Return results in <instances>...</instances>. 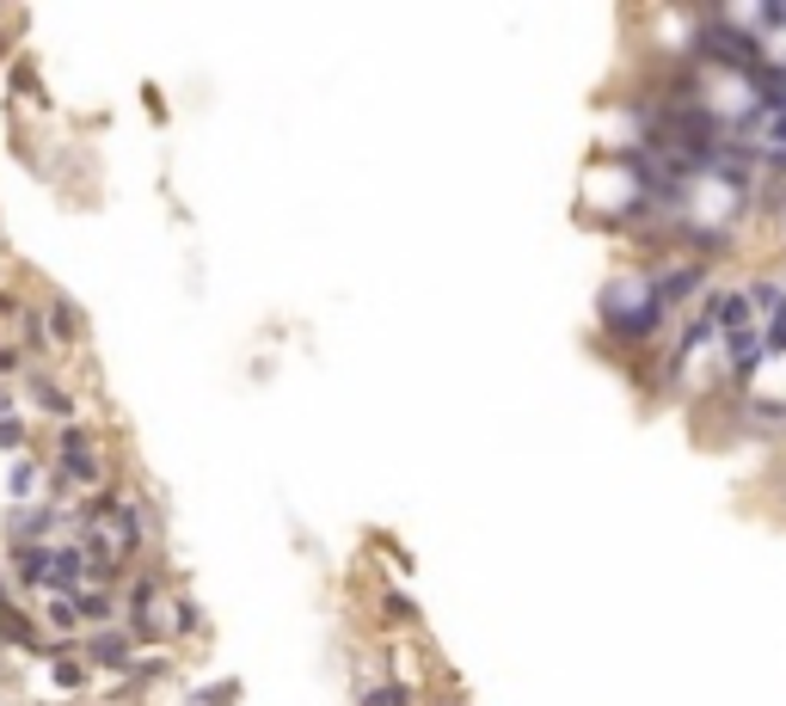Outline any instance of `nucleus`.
Listing matches in <instances>:
<instances>
[{"mask_svg":"<svg viewBox=\"0 0 786 706\" xmlns=\"http://www.w3.org/2000/svg\"><path fill=\"white\" fill-rule=\"evenodd\" d=\"M719 345H725V375H732V387H749V375L768 362V338H762V326L732 332V338H719Z\"/></svg>","mask_w":786,"mask_h":706,"instance_id":"obj_5","label":"nucleus"},{"mask_svg":"<svg viewBox=\"0 0 786 706\" xmlns=\"http://www.w3.org/2000/svg\"><path fill=\"white\" fill-rule=\"evenodd\" d=\"M81 657L93 664V676H130L135 657H142V645H135L130 626H99V633L81 640Z\"/></svg>","mask_w":786,"mask_h":706,"instance_id":"obj_1","label":"nucleus"},{"mask_svg":"<svg viewBox=\"0 0 786 706\" xmlns=\"http://www.w3.org/2000/svg\"><path fill=\"white\" fill-rule=\"evenodd\" d=\"M7 498H13V504H38V498H50V485H43V461H13V467H7Z\"/></svg>","mask_w":786,"mask_h":706,"instance_id":"obj_12","label":"nucleus"},{"mask_svg":"<svg viewBox=\"0 0 786 706\" xmlns=\"http://www.w3.org/2000/svg\"><path fill=\"white\" fill-rule=\"evenodd\" d=\"M749 307H756L762 320H780L786 314V283L780 277H756L749 283Z\"/></svg>","mask_w":786,"mask_h":706,"instance_id":"obj_14","label":"nucleus"},{"mask_svg":"<svg viewBox=\"0 0 786 706\" xmlns=\"http://www.w3.org/2000/svg\"><path fill=\"white\" fill-rule=\"evenodd\" d=\"M780 241H786V215H780Z\"/></svg>","mask_w":786,"mask_h":706,"instance_id":"obj_21","label":"nucleus"},{"mask_svg":"<svg viewBox=\"0 0 786 706\" xmlns=\"http://www.w3.org/2000/svg\"><path fill=\"white\" fill-rule=\"evenodd\" d=\"M50 676H55V688H62L68 700H86V694H93V664H86L81 652L62 657V664H50Z\"/></svg>","mask_w":786,"mask_h":706,"instance_id":"obj_13","label":"nucleus"},{"mask_svg":"<svg viewBox=\"0 0 786 706\" xmlns=\"http://www.w3.org/2000/svg\"><path fill=\"white\" fill-rule=\"evenodd\" d=\"M25 369H31V357L19 350V338H7V332H0V381H7V387H19V381H25Z\"/></svg>","mask_w":786,"mask_h":706,"instance_id":"obj_15","label":"nucleus"},{"mask_svg":"<svg viewBox=\"0 0 786 706\" xmlns=\"http://www.w3.org/2000/svg\"><path fill=\"white\" fill-rule=\"evenodd\" d=\"M31 442V418H7V424H0V449L7 454H19Z\"/></svg>","mask_w":786,"mask_h":706,"instance_id":"obj_17","label":"nucleus"},{"mask_svg":"<svg viewBox=\"0 0 786 706\" xmlns=\"http://www.w3.org/2000/svg\"><path fill=\"white\" fill-rule=\"evenodd\" d=\"M43 640H50V633H43V621L25 602H19V608H0V652L7 657H38Z\"/></svg>","mask_w":786,"mask_h":706,"instance_id":"obj_4","label":"nucleus"},{"mask_svg":"<svg viewBox=\"0 0 786 706\" xmlns=\"http://www.w3.org/2000/svg\"><path fill=\"white\" fill-rule=\"evenodd\" d=\"M43 320H50V338H55V350H62V357L86 345V314L68 301V295H50V301H43Z\"/></svg>","mask_w":786,"mask_h":706,"instance_id":"obj_8","label":"nucleus"},{"mask_svg":"<svg viewBox=\"0 0 786 706\" xmlns=\"http://www.w3.org/2000/svg\"><path fill=\"white\" fill-rule=\"evenodd\" d=\"M7 418H25V400H19V387L0 381V424H7Z\"/></svg>","mask_w":786,"mask_h":706,"instance_id":"obj_18","label":"nucleus"},{"mask_svg":"<svg viewBox=\"0 0 786 706\" xmlns=\"http://www.w3.org/2000/svg\"><path fill=\"white\" fill-rule=\"evenodd\" d=\"M50 565H55V541H7V572L25 596H50Z\"/></svg>","mask_w":786,"mask_h":706,"instance_id":"obj_2","label":"nucleus"},{"mask_svg":"<svg viewBox=\"0 0 786 706\" xmlns=\"http://www.w3.org/2000/svg\"><path fill=\"white\" fill-rule=\"evenodd\" d=\"M694 314H706V320L719 326V338L749 332V326H756V307H749V289H706Z\"/></svg>","mask_w":786,"mask_h":706,"instance_id":"obj_3","label":"nucleus"},{"mask_svg":"<svg viewBox=\"0 0 786 706\" xmlns=\"http://www.w3.org/2000/svg\"><path fill=\"white\" fill-rule=\"evenodd\" d=\"M369 602H375V614H381V626H394V633H425V614H418V602L406 596L400 584H375Z\"/></svg>","mask_w":786,"mask_h":706,"instance_id":"obj_6","label":"nucleus"},{"mask_svg":"<svg viewBox=\"0 0 786 706\" xmlns=\"http://www.w3.org/2000/svg\"><path fill=\"white\" fill-rule=\"evenodd\" d=\"M185 700H191V706H234V700H241V682L222 676V682H210V688H191Z\"/></svg>","mask_w":786,"mask_h":706,"instance_id":"obj_16","label":"nucleus"},{"mask_svg":"<svg viewBox=\"0 0 786 706\" xmlns=\"http://www.w3.org/2000/svg\"><path fill=\"white\" fill-rule=\"evenodd\" d=\"M43 633L50 640H86V626H81V608H74V596H43Z\"/></svg>","mask_w":786,"mask_h":706,"instance_id":"obj_10","label":"nucleus"},{"mask_svg":"<svg viewBox=\"0 0 786 706\" xmlns=\"http://www.w3.org/2000/svg\"><path fill=\"white\" fill-rule=\"evenodd\" d=\"M0 265H13V253H7V234H0Z\"/></svg>","mask_w":786,"mask_h":706,"instance_id":"obj_20","label":"nucleus"},{"mask_svg":"<svg viewBox=\"0 0 786 706\" xmlns=\"http://www.w3.org/2000/svg\"><path fill=\"white\" fill-rule=\"evenodd\" d=\"M7 86H13L19 99H31V111H50V86H43L31 55H13V62H7Z\"/></svg>","mask_w":786,"mask_h":706,"instance_id":"obj_11","label":"nucleus"},{"mask_svg":"<svg viewBox=\"0 0 786 706\" xmlns=\"http://www.w3.org/2000/svg\"><path fill=\"white\" fill-rule=\"evenodd\" d=\"M166 621H173V640H191V645L210 640V614H203V602L191 596V590H173V608H166Z\"/></svg>","mask_w":786,"mask_h":706,"instance_id":"obj_9","label":"nucleus"},{"mask_svg":"<svg viewBox=\"0 0 786 706\" xmlns=\"http://www.w3.org/2000/svg\"><path fill=\"white\" fill-rule=\"evenodd\" d=\"M0 608H19V584H13V572L0 565Z\"/></svg>","mask_w":786,"mask_h":706,"instance_id":"obj_19","label":"nucleus"},{"mask_svg":"<svg viewBox=\"0 0 786 706\" xmlns=\"http://www.w3.org/2000/svg\"><path fill=\"white\" fill-rule=\"evenodd\" d=\"M74 608H81L86 633H99V626H123V590L118 584H86L81 596H74Z\"/></svg>","mask_w":786,"mask_h":706,"instance_id":"obj_7","label":"nucleus"}]
</instances>
